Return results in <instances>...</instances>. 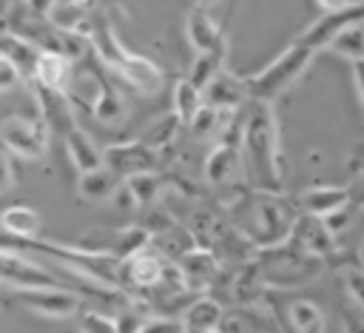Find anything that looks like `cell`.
Masks as SVG:
<instances>
[{
    "mask_svg": "<svg viewBox=\"0 0 364 333\" xmlns=\"http://www.w3.org/2000/svg\"><path fill=\"white\" fill-rule=\"evenodd\" d=\"M242 165L256 191L282 188V159H279V122L273 105L264 100H250L242 125Z\"/></svg>",
    "mask_w": 364,
    "mask_h": 333,
    "instance_id": "6da1fadb",
    "label": "cell"
},
{
    "mask_svg": "<svg viewBox=\"0 0 364 333\" xmlns=\"http://www.w3.org/2000/svg\"><path fill=\"white\" fill-rule=\"evenodd\" d=\"M88 37L94 40L91 46H94L97 57H100L111 71H117L128 85H134L139 94L151 97V94H156V91L162 88V71H159V65L151 63V60L142 57V54L128 51L105 20H100V23L91 28Z\"/></svg>",
    "mask_w": 364,
    "mask_h": 333,
    "instance_id": "7a4b0ae2",
    "label": "cell"
},
{
    "mask_svg": "<svg viewBox=\"0 0 364 333\" xmlns=\"http://www.w3.org/2000/svg\"><path fill=\"white\" fill-rule=\"evenodd\" d=\"M299 205V202H296ZM296 205L284 196H279V191H256V199L247 205V213L239 225V231L262 250V248H273L290 239L293 233V222L299 216Z\"/></svg>",
    "mask_w": 364,
    "mask_h": 333,
    "instance_id": "3957f363",
    "label": "cell"
},
{
    "mask_svg": "<svg viewBox=\"0 0 364 333\" xmlns=\"http://www.w3.org/2000/svg\"><path fill=\"white\" fill-rule=\"evenodd\" d=\"M321 256H313L307 250H301L296 242H282L273 248H262V262H259V276L267 285L276 287H296V285H307L313 279L321 276L324 270Z\"/></svg>",
    "mask_w": 364,
    "mask_h": 333,
    "instance_id": "277c9868",
    "label": "cell"
},
{
    "mask_svg": "<svg viewBox=\"0 0 364 333\" xmlns=\"http://www.w3.org/2000/svg\"><path fill=\"white\" fill-rule=\"evenodd\" d=\"M316 51L301 46V43H290L276 60H270L262 71L245 77L247 80V94L250 100H264L273 102L276 97H282L293 83H299V77L307 71V65L313 63Z\"/></svg>",
    "mask_w": 364,
    "mask_h": 333,
    "instance_id": "5b68a950",
    "label": "cell"
},
{
    "mask_svg": "<svg viewBox=\"0 0 364 333\" xmlns=\"http://www.w3.org/2000/svg\"><path fill=\"white\" fill-rule=\"evenodd\" d=\"M3 145L9 154L17 159H43L48 151V125L43 117H23V114H9L3 117L0 125Z\"/></svg>",
    "mask_w": 364,
    "mask_h": 333,
    "instance_id": "8992f818",
    "label": "cell"
},
{
    "mask_svg": "<svg viewBox=\"0 0 364 333\" xmlns=\"http://www.w3.org/2000/svg\"><path fill=\"white\" fill-rule=\"evenodd\" d=\"M0 279L11 290H28V287H68V279L51 273L48 268L37 265L34 259L14 250V245H3L0 250Z\"/></svg>",
    "mask_w": 364,
    "mask_h": 333,
    "instance_id": "52a82bcc",
    "label": "cell"
},
{
    "mask_svg": "<svg viewBox=\"0 0 364 333\" xmlns=\"http://www.w3.org/2000/svg\"><path fill=\"white\" fill-rule=\"evenodd\" d=\"M154 233L145 225H125V228H100V231H88L80 236L77 245L88 248V250H100V253H111L117 259H131L134 253L145 250L151 245Z\"/></svg>",
    "mask_w": 364,
    "mask_h": 333,
    "instance_id": "ba28073f",
    "label": "cell"
},
{
    "mask_svg": "<svg viewBox=\"0 0 364 333\" xmlns=\"http://www.w3.org/2000/svg\"><path fill=\"white\" fill-rule=\"evenodd\" d=\"M11 299L43 319H71L82 310V299L74 287H28L14 290Z\"/></svg>",
    "mask_w": 364,
    "mask_h": 333,
    "instance_id": "9c48e42d",
    "label": "cell"
},
{
    "mask_svg": "<svg viewBox=\"0 0 364 333\" xmlns=\"http://www.w3.org/2000/svg\"><path fill=\"white\" fill-rule=\"evenodd\" d=\"M364 20V3H353L350 9H341V11H327V14H318L299 37L296 43L313 48V51H324L330 48V43L353 23H361Z\"/></svg>",
    "mask_w": 364,
    "mask_h": 333,
    "instance_id": "30bf717a",
    "label": "cell"
},
{
    "mask_svg": "<svg viewBox=\"0 0 364 333\" xmlns=\"http://www.w3.org/2000/svg\"><path fill=\"white\" fill-rule=\"evenodd\" d=\"M290 242H296L301 250L313 253V256H321V259H330L338 253V236L333 233V228L327 225L324 216H316V213H307L301 211L293 222V233H290Z\"/></svg>",
    "mask_w": 364,
    "mask_h": 333,
    "instance_id": "8fae6325",
    "label": "cell"
},
{
    "mask_svg": "<svg viewBox=\"0 0 364 333\" xmlns=\"http://www.w3.org/2000/svg\"><path fill=\"white\" fill-rule=\"evenodd\" d=\"M105 165L111 171H117L122 179L134 176V174H145L154 171L156 165V151L145 142V139H125V142H114L105 148Z\"/></svg>",
    "mask_w": 364,
    "mask_h": 333,
    "instance_id": "7c38bea8",
    "label": "cell"
},
{
    "mask_svg": "<svg viewBox=\"0 0 364 333\" xmlns=\"http://www.w3.org/2000/svg\"><path fill=\"white\" fill-rule=\"evenodd\" d=\"M185 37H188L193 54H208V51L228 54V40H225L222 28L213 23L210 11L191 9L185 17Z\"/></svg>",
    "mask_w": 364,
    "mask_h": 333,
    "instance_id": "4fadbf2b",
    "label": "cell"
},
{
    "mask_svg": "<svg viewBox=\"0 0 364 333\" xmlns=\"http://www.w3.org/2000/svg\"><path fill=\"white\" fill-rule=\"evenodd\" d=\"M34 94H37V105H40V117L48 125L51 134H68L74 128V114H71V102L68 94L60 88H46L40 83H34Z\"/></svg>",
    "mask_w": 364,
    "mask_h": 333,
    "instance_id": "5bb4252c",
    "label": "cell"
},
{
    "mask_svg": "<svg viewBox=\"0 0 364 333\" xmlns=\"http://www.w3.org/2000/svg\"><path fill=\"white\" fill-rule=\"evenodd\" d=\"M353 202V191L350 188H341V185H310L299 194V208L307 211V213H316V216H333L336 211L347 208Z\"/></svg>",
    "mask_w": 364,
    "mask_h": 333,
    "instance_id": "9a60e30c",
    "label": "cell"
},
{
    "mask_svg": "<svg viewBox=\"0 0 364 333\" xmlns=\"http://www.w3.org/2000/svg\"><path fill=\"white\" fill-rule=\"evenodd\" d=\"M245 100H250L247 80L233 74V71H228V68H222L210 80V85L205 88V102L213 105V108H222V111H236Z\"/></svg>",
    "mask_w": 364,
    "mask_h": 333,
    "instance_id": "2e32d148",
    "label": "cell"
},
{
    "mask_svg": "<svg viewBox=\"0 0 364 333\" xmlns=\"http://www.w3.org/2000/svg\"><path fill=\"white\" fill-rule=\"evenodd\" d=\"M182 276H185V285L188 290L191 287H205L216 279L219 273V262H216V253L205 245H193L191 250H185L179 259H176Z\"/></svg>",
    "mask_w": 364,
    "mask_h": 333,
    "instance_id": "e0dca14e",
    "label": "cell"
},
{
    "mask_svg": "<svg viewBox=\"0 0 364 333\" xmlns=\"http://www.w3.org/2000/svg\"><path fill=\"white\" fill-rule=\"evenodd\" d=\"M165 270H168L165 259L156 256V253H151L148 248L122 262V279H125L128 285H134V287H142V290L162 285Z\"/></svg>",
    "mask_w": 364,
    "mask_h": 333,
    "instance_id": "ac0fdd59",
    "label": "cell"
},
{
    "mask_svg": "<svg viewBox=\"0 0 364 333\" xmlns=\"http://www.w3.org/2000/svg\"><path fill=\"white\" fill-rule=\"evenodd\" d=\"M63 139H65V154H68L71 165L77 168V174H85V171L105 165V148H100L80 125H74Z\"/></svg>",
    "mask_w": 364,
    "mask_h": 333,
    "instance_id": "d6986e66",
    "label": "cell"
},
{
    "mask_svg": "<svg viewBox=\"0 0 364 333\" xmlns=\"http://www.w3.org/2000/svg\"><path fill=\"white\" fill-rule=\"evenodd\" d=\"M239 168H245L242 165V145L219 142L205 159V179L210 185H228V182H233Z\"/></svg>",
    "mask_w": 364,
    "mask_h": 333,
    "instance_id": "ffe728a7",
    "label": "cell"
},
{
    "mask_svg": "<svg viewBox=\"0 0 364 333\" xmlns=\"http://www.w3.org/2000/svg\"><path fill=\"white\" fill-rule=\"evenodd\" d=\"M122 182H125V179H122L117 171H111L108 165H102V168H94V171L80 174V179H77V194H80V199H85V202H108V199L117 196V191L122 188Z\"/></svg>",
    "mask_w": 364,
    "mask_h": 333,
    "instance_id": "44dd1931",
    "label": "cell"
},
{
    "mask_svg": "<svg viewBox=\"0 0 364 333\" xmlns=\"http://www.w3.org/2000/svg\"><path fill=\"white\" fill-rule=\"evenodd\" d=\"M71 68H74V60L68 54L54 51V48H43L40 51V60L34 65V83H40L46 88L65 91L68 83H71Z\"/></svg>",
    "mask_w": 364,
    "mask_h": 333,
    "instance_id": "7402d4cb",
    "label": "cell"
},
{
    "mask_svg": "<svg viewBox=\"0 0 364 333\" xmlns=\"http://www.w3.org/2000/svg\"><path fill=\"white\" fill-rule=\"evenodd\" d=\"M0 225H3L6 239L26 242V239H37V236H40L43 216H40L34 208H28V205H9V208L0 213Z\"/></svg>",
    "mask_w": 364,
    "mask_h": 333,
    "instance_id": "603a6c76",
    "label": "cell"
},
{
    "mask_svg": "<svg viewBox=\"0 0 364 333\" xmlns=\"http://www.w3.org/2000/svg\"><path fill=\"white\" fill-rule=\"evenodd\" d=\"M182 319L188 324V333H219L225 324V310L216 299L199 296L185 307Z\"/></svg>",
    "mask_w": 364,
    "mask_h": 333,
    "instance_id": "cb8c5ba5",
    "label": "cell"
},
{
    "mask_svg": "<svg viewBox=\"0 0 364 333\" xmlns=\"http://www.w3.org/2000/svg\"><path fill=\"white\" fill-rule=\"evenodd\" d=\"M91 114L102 125H119L125 120V114H128V105H125L122 94L111 83L100 80L97 83V94H94V102H91Z\"/></svg>",
    "mask_w": 364,
    "mask_h": 333,
    "instance_id": "d4e9b609",
    "label": "cell"
},
{
    "mask_svg": "<svg viewBox=\"0 0 364 333\" xmlns=\"http://www.w3.org/2000/svg\"><path fill=\"white\" fill-rule=\"evenodd\" d=\"M40 51H43V48H40L37 43H31L28 37H23V34H17V31H11V28H6L3 37H0V54L9 57L11 63H17L23 74H26V71L34 74V65H37V60H40Z\"/></svg>",
    "mask_w": 364,
    "mask_h": 333,
    "instance_id": "484cf974",
    "label": "cell"
},
{
    "mask_svg": "<svg viewBox=\"0 0 364 333\" xmlns=\"http://www.w3.org/2000/svg\"><path fill=\"white\" fill-rule=\"evenodd\" d=\"M287 324L293 333H324V310L313 299H293L287 305Z\"/></svg>",
    "mask_w": 364,
    "mask_h": 333,
    "instance_id": "4316f807",
    "label": "cell"
},
{
    "mask_svg": "<svg viewBox=\"0 0 364 333\" xmlns=\"http://www.w3.org/2000/svg\"><path fill=\"white\" fill-rule=\"evenodd\" d=\"M182 125H185V120L171 108L168 114H162V117H156L145 131H142V137L139 139H145L154 151H162V148H168L176 137H179V131H182Z\"/></svg>",
    "mask_w": 364,
    "mask_h": 333,
    "instance_id": "83f0119b",
    "label": "cell"
},
{
    "mask_svg": "<svg viewBox=\"0 0 364 333\" xmlns=\"http://www.w3.org/2000/svg\"><path fill=\"white\" fill-rule=\"evenodd\" d=\"M205 105V91L199 85H193L188 77L185 80H176L173 85V111L185 120V125L193 120V114Z\"/></svg>",
    "mask_w": 364,
    "mask_h": 333,
    "instance_id": "f1b7e54d",
    "label": "cell"
},
{
    "mask_svg": "<svg viewBox=\"0 0 364 333\" xmlns=\"http://www.w3.org/2000/svg\"><path fill=\"white\" fill-rule=\"evenodd\" d=\"M327 51H333V54H338V57H344V60H350V63H353V60H361V57H364V20L347 26V28L330 43Z\"/></svg>",
    "mask_w": 364,
    "mask_h": 333,
    "instance_id": "f546056e",
    "label": "cell"
},
{
    "mask_svg": "<svg viewBox=\"0 0 364 333\" xmlns=\"http://www.w3.org/2000/svg\"><path fill=\"white\" fill-rule=\"evenodd\" d=\"M225 57L228 54H216V51H208V54H193V63H191V71H188V80L193 85H199L202 91L210 85V80L225 68Z\"/></svg>",
    "mask_w": 364,
    "mask_h": 333,
    "instance_id": "4dcf8cb0",
    "label": "cell"
},
{
    "mask_svg": "<svg viewBox=\"0 0 364 333\" xmlns=\"http://www.w3.org/2000/svg\"><path fill=\"white\" fill-rule=\"evenodd\" d=\"M125 188L131 191L134 205H151V202L156 199L162 182H159V176H156L154 171H145V174H134V176H128V179H125Z\"/></svg>",
    "mask_w": 364,
    "mask_h": 333,
    "instance_id": "1f68e13d",
    "label": "cell"
},
{
    "mask_svg": "<svg viewBox=\"0 0 364 333\" xmlns=\"http://www.w3.org/2000/svg\"><path fill=\"white\" fill-rule=\"evenodd\" d=\"M222 108H213V105H202L196 114H193V120L188 122V128H191V134L196 137V139H205V137H213L216 131H219V125H222Z\"/></svg>",
    "mask_w": 364,
    "mask_h": 333,
    "instance_id": "d6a6232c",
    "label": "cell"
},
{
    "mask_svg": "<svg viewBox=\"0 0 364 333\" xmlns=\"http://www.w3.org/2000/svg\"><path fill=\"white\" fill-rule=\"evenodd\" d=\"M77 324H80V333H119L117 322L100 310H80Z\"/></svg>",
    "mask_w": 364,
    "mask_h": 333,
    "instance_id": "836d02e7",
    "label": "cell"
},
{
    "mask_svg": "<svg viewBox=\"0 0 364 333\" xmlns=\"http://www.w3.org/2000/svg\"><path fill=\"white\" fill-rule=\"evenodd\" d=\"M341 279H344V287H347L350 302H355L358 307H364V268L347 265V268H341Z\"/></svg>",
    "mask_w": 364,
    "mask_h": 333,
    "instance_id": "e575fe53",
    "label": "cell"
},
{
    "mask_svg": "<svg viewBox=\"0 0 364 333\" xmlns=\"http://www.w3.org/2000/svg\"><path fill=\"white\" fill-rule=\"evenodd\" d=\"M148 319H151V316H145L142 310H134V307H122V310L114 316L119 333H142L145 324H148Z\"/></svg>",
    "mask_w": 364,
    "mask_h": 333,
    "instance_id": "d590c367",
    "label": "cell"
},
{
    "mask_svg": "<svg viewBox=\"0 0 364 333\" xmlns=\"http://www.w3.org/2000/svg\"><path fill=\"white\" fill-rule=\"evenodd\" d=\"M142 333H188L185 319H171V316H151Z\"/></svg>",
    "mask_w": 364,
    "mask_h": 333,
    "instance_id": "8d00e7d4",
    "label": "cell"
},
{
    "mask_svg": "<svg viewBox=\"0 0 364 333\" xmlns=\"http://www.w3.org/2000/svg\"><path fill=\"white\" fill-rule=\"evenodd\" d=\"M341 330L344 333H364V307H358L355 302L341 307Z\"/></svg>",
    "mask_w": 364,
    "mask_h": 333,
    "instance_id": "74e56055",
    "label": "cell"
},
{
    "mask_svg": "<svg viewBox=\"0 0 364 333\" xmlns=\"http://www.w3.org/2000/svg\"><path fill=\"white\" fill-rule=\"evenodd\" d=\"M23 80V71L17 63H11L9 57L0 54V91H11L17 83Z\"/></svg>",
    "mask_w": 364,
    "mask_h": 333,
    "instance_id": "f35d334b",
    "label": "cell"
},
{
    "mask_svg": "<svg viewBox=\"0 0 364 333\" xmlns=\"http://www.w3.org/2000/svg\"><path fill=\"white\" fill-rule=\"evenodd\" d=\"M23 3H26V11L40 20H51L54 9L60 6V0H23Z\"/></svg>",
    "mask_w": 364,
    "mask_h": 333,
    "instance_id": "ab89813d",
    "label": "cell"
},
{
    "mask_svg": "<svg viewBox=\"0 0 364 333\" xmlns=\"http://www.w3.org/2000/svg\"><path fill=\"white\" fill-rule=\"evenodd\" d=\"M350 74H353V85H355V94H358V105L364 111V57L350 63Z\"/></svg>",
    "mask_w": 364,
    "mask_h": 333,
    "instance_id": "60d3db41",
    "label": "cell"
},
{
    "mask_svg": "<svg viewBox=\"0 0 364 333\" xmlns=\"http://www.w3.org/2000/svg\"><path fill=\"white\" fill-rule=\"evenodd\" d=\"M316 3V9L321 11V14H327V11H341V9H350L353 6V0H313Z\"/></svg>",
    "mask_w": 364,
    "mask_h": 333,
    "instance_id": "b9f144b4",
    "label": "cell"
},
{
    "mask_svg": "<svg viewBox=\"0 0 364 333\" xmlns=\"http://www.w3.org/2000/svg\"><path fill=\"white\" fill-rule=\"evenodd\" d=\"M11 159H14V154H3V191H9L11 185H14V165H11Z\"/></svg>",
    "mask_w": 364,
    "mask_h": 333,
    "instance_id": "7bdbcfd3",
    "label": "cell"
},
{
    "mask_svg": "<svg viewBox=\"0 0 364 333\" xmlns=\"http://www.w3.org/2000/svg\"><path fill=\"white\" fill-rule=\"evenodd\" d=\"M222 0H193V9H202V11H210V9H216Z\"/></svg>",
    "mask_w": 364,
    "mask_h": 333,
    "instance_id": "ee69618b",
    "label": "cell"
}]
</instances>
